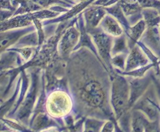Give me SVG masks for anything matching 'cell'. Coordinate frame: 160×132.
<instances>
[{"mask_svg": "<svg viewBox=\"0 0 160 132\" xmlns=\"http://www.w3.org/2000/svg\"><path fill=\"white\" fill-rule=\"evenodd\" d=\"M131 88L123 77L116 75L112 80L111 102L117 119H119L128 108Z\"/></svg>", "mask_w": 160, "mask_h": 132, "instance_id": "6da1fadb", "label": "cell"}, {"mask_svg": "<svg viewBox=\"0 0 160 132\" xmlns=\"http://www.w3.org/2000/svg\"><path fill=\"white\" fill-rule=\"evenodd\" d=\"M81 99L91 107L102 108L105 94L101 83L92 79L86 80L80 90Z\"/></svg>", "mask_w": 160, "mask_h": 132, "instance_id": "7a4b0ae2", "label": "cell"}, {"mask_svg": "<svg viewBox=\"0 0 160 132\" xmlns=\"http://www.w3.org/2000/svg\"><path fill=\"white\" fill-rule=\"evenodd\" d=\"M47 110L51 116L60 117L70 111L72 102L67 94L62 91H56L49 95L47 100Z\"/></svg>", "mask_w": 160, "mask_h": 132, "instance_id": "3957f363", "label": "cell"}, {"mask_svg": "<svg viewBox=\"0 0 160 132\" xmlns=\"http://www.w3.org/2000/svg\"><path fill=\"white\" fill-rule=\"evenodd\" d=\"M92 37L102 58L107 64L108 67L111 69V64H112L111 52L112 47V37L109 35L103 32L94 33Z\"/></svg>", "mask_w": 160, "mask_h": 132, "instance_id": "277c9868", "label": "cell"}, {"mask_svg": "<svg viewBox=\"0 0 160 132\" xmlns=\"http://www.w3.org/2000/svg\"><path fill=\"white\" fill-rule=\"evenodd\" d=\"M32 85H31L29 92H28L26 98L24 99V102L22 104L21 108L17 115L18 119H20V120L22 122H25L26 120H28V118L31 114V111L32 109L34 101L36 99V95H37L38 79L36 74L32 75Z\"/></svg>", "mask_w": 160, "mask_h": 132, "instance_id": "5b68a950", "label": "cell"}, {"mask_svg": "<svg viewBox=\"0 0 160 132\" xmlns=\"http://www.w3.org/2000/svg\"><path fill=\"white\" fill-rule=\"evenodd\" d=\"M80 35L81 33L73 26L65 31L59 43V51L62 56H68L72 50H75Z\"/></svg>", "mask_w": 160, "mask_h": 132, "instance_id": "8992f818", "label": "cell"}, {"mask_svg": "<svg viewBox=\"0 0 160 132\" xmlns=\"http://www.w3.org/2000/svg\"><path fill=\"white\" fill-rule=\"evenodd\" d=\"M149 83V78L148 76L145 77L144 79H141L140 77L134 79L132 82L130 83V88H131V93H130V100L128 108L132 106L138 99L143 94L145 89Z\"/></svg>", "mask_w": 160, "mask_h": 132, "instance_id": "52a82bcc", "label": "cell"}, {"mask_svg": "<svg viewBox=\"0 0 160 132\" xmlns=\"http://www.w3.org/2000/svg\"><path fill=\"white\" fill-rule=\"evenodd\" d=\"M143 52L138 46H136L132 49L131 54L129 55L128 61H127L125 72L134 70V69L145 66L148 64V59L145 56Z\"/></svg>", "mask_w": 160, "mask_h": 132, "instance_id": "ba28073f", "label": "cell"}, {"mask_svg": "<svg viewBox=\"0 0 160 132\" xmlns=\"http://www.w3.org/2000/svg\"><path fill=\"white\" fill-rule=\"evenodd\" d=\"M100 27L103 32L115 37L120 36L123 33V30L118 20L110 15H106L103 17L100 22Z\"/></svg>", "mask_w": 160, "mask_h": 132, "instance_id": "9c48e42d", "label": "cell"}, {"mask_svg": "<svg viewBox=\"0 0 160 132\" xmlns=\"http://www.w3.org/2000/svg\"><path fill=\"white\" fill-rule=\"evenodd\" d=\"M105 16H106V11L101 7L90 8L89 9H88L84 13V17H85L89 31L95 29L98 23L102 21Z\"/></svg>", "mask_w": 160, "mask_h": 132, "instance_id": "30bf717a", "label": "cell"}, {"mask_svg": "<svg viewBox=\"0 0 160 132\" xmlns=\"http://www.w3.org/2000/svg\"><path fill=\"white\" fill-rule=\"evenodd\" d=\"M30 31V28H26V29H20L17 30L15 31H6L3 32L2 31L1 34V50L3 51L5 48H7L9 46L13 44L17 39L23 34Z\"/></svg>", "mask_w": 160, "mask_h": 132, "instance_id": "8fae6325", "label": "cell"}, {"mask_svg": "<svg viewBox=\"0 0 160 132\" xmlns=\"http://www.w3.org/2000/svg\"><path fill=\"white\" fill-rule=\"evenodd\" d=\"M145 27L146 22L145 20H140L134 26L130 28V33H128L129 39L134 42H137L145 31Z\"/></svg>", "mask_w": 160, "mask_h": 132, "instance_id": "7c38bea8", "label": "cell"}, {"mask_svg": "<svg viewBox=\"0 0 160 132\" xmlns=\"http://www.w3.org/2000/svg\"><path fill=\"white\" fill-rule=\"evenodd\" d=\"M34 123V130H40V129L44 128L45 129V127H51V126L54 124V122L52 120H51V119L48 117L45 113H40L38 116H37L36 119L33 120Z\"/></svg>", "mask_w": 160, "mask_h": 132, "instance_id": "4fadbf2b", "label": "cell"}, {"mask_svg": "<svg viewBox=\"0 0 160 132\" xmlns=\"http://www.w3.org/2000/svg\"><path fill=\"white\" fill-rule=\"evenodd\" d=\"M106 9H107V11L109 14H112L114 17H116L117 20H118V21H120V23L125 27V28H126L127 30V32H128V28H129V25H128V20L125 18L123 11H122L120 6H114L111 8H107Z\"/></svg>", "mask_w": 160, "mask_h": 132, "instance_id": "5bb4252c", "label": "cell"}, {"mask_svg": "<svg viewBox=\"0 0 160 132\" xmlns=\"http://www.w3.org/2000/svg\"><path fill=\"white\" fill-rule=\"evenodd\" d=\"M128 47H127L126 39L123 36H120V38H117L114 40L113 46L112 47V55H117L119 53H123L127 52Z\"/></svg>", "mask_w": 160, "mask_h": 132, "instance_id": "9a60e30c", "label": "cell"}, {"mask_svg": "<svg viewBox=\"0 0 160 132\" xmlns=\"http://www.w3.org/2000/svg\"><path fill=\"white\" fill-rule=\"evenodd\" d=\"M143 17L145 21L149 26H154L157 24L159 17H158V12L153 9H145L143 10Z\"/></svg>", "mask_w": 160, "mask_h": 132, "instance_id": "2e32d148", "label": "cell"}, {"mask_svg": "<svg viewBox=\"0 0 160 132\" xmlns=\"http://www.w3.org/2000/svg\"><path fill=\"white\" fill-rule=\"evenodd\" d=\"M39 42V37L38 36H37V33L34 32L32 34H29L28 36H27L26 37H23L19 41L18 44L19 45H31V46H35L38 45L37 43Z\"/></svg>", "mask_w": 160, "mask_h": 132, "instance_id": "e0dca14e", "label": "cell"}, {"mask_svg": "<svg viewBox=\"0 0 160 132\" xmlns=\"http://www.w3.org/2000/svg\"><path fill=\"white\" fill-rule=\"evenodd\" d=\"M104 124V121H98L95 119H87L85 123V129L84 130H98L100 127Z\"/></svg>", "mask_w": 160, "mask_h": 132, "instance_id": "ac0fdd59", "label": "cell"}, {"mask_svg": "<svg viewBox=\"0 0 160 132\" xmlns=\"http://www.w3.org/2000/svg\"><path fill=\"white\" fill-rule=\"evenodd\" d=\"M112 64L119 69L125 70V58L123 53L114 55L113 58H112Z\"/></svg>", "mask_w": 160, "mask_h": 132, "instance_id": "d6986e66", "label": "cell"}, {"mask_svg": "<svg viewBox=\"0 0 160 132\" xmlns=\"http://www.w3.org/2000/svg\"><path fill=\"white\" fill-rule=\"evenodd\" d=\"M10 50H13V51H18L20 52L22 54V56L24 57V58L26 60H28L30 58V56L32 53V49L31 48H28V47H23L22 49H10Z\"/></svg>", "mask_w": 160, "mask_h": 132, "instance_id": "ffe728a7", "label": "cell"}, {"mask_svg": "<svg viewBox=\"0 0 160 132\" xmlns=\"http://www.w3.org/2000/svg\"><path fill=\"white\" fill-rule=\"evenodd\" d=\"M114 124L112 121H108L105 124V125L103 126V128L101 129L102 131H112V130H115L114 128Z\"/></svg>", "mask_w": 160, "mask_h": 132, "instance_id": "44dd1931", "label": "cell"}, {"mask_svg": "<svg viewBox=\"0 0 160 132\" xmlns=\"http://www.w3.org/2000/svg\"><path fill=\"white\" fill-rule=\"evenodd\" d=\"M112 0H97L94 4L95 5H103V6H108L109 5Z\"/></svg>", "mask_w": 160, "mask_h": 132, "instance_id": "7402d4cb", "label": "cell"}, {"mask_svg": "<svg viewBox=\"0 0 160 132\" xmlns=\"http://www.w3.org/2000/svg\"><path fill=\"white\" fill-rule=\"evenodd\" d=\"M86 1H89V0H86Z\"/></svg>", "mask_w": 160, "mask_h": 132, "instance_id": "603a6c76", "label": "cell"}]
</instances>
